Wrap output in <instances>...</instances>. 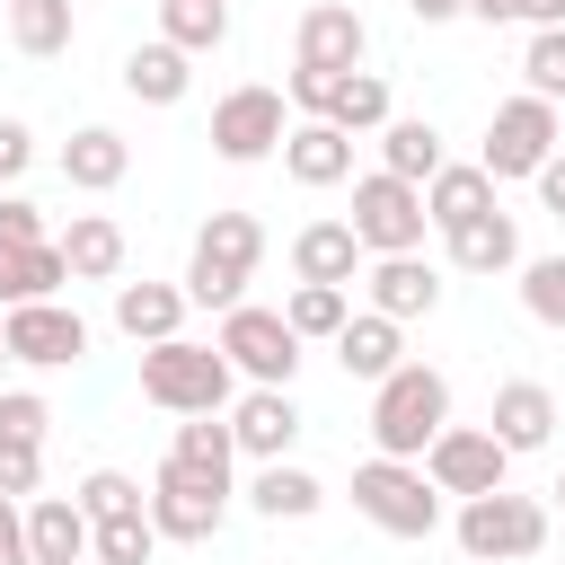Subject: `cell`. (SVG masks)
Returning a JSON list of instances; mask_svg holds the SVG:
<instances>
[{
	"label": "cell",
	"mask_w": 565,
	"mask_h": 565,
	"mask_svg": "<svg viewBox=\"0 0 565 565\" xmlns=\"http://www.w3.org/2000/svg\"><path fill=\"white\" fill-rule=\"evenodd\" d=\"M141 397L168 406V415H221L238 397V371H230L221 344L168 335V344H141Z\"/></svg>",
	"instance_id": "cell-1"
},
{
	"label": "cell",
	"mask_w": 565,
	"mask_h": 565,
	"mask_svg": "<svg viewBox=\"0 0 565 565\" xmlns=\"http://www.w3.org/2000/svg\"><path fill=\"white\" fill-rule=\"evenodd\" d=\"M450 424V380L433 362H397L388 380H371V450L388 459H424V441Z\"/></svg>",
	"instance_id": "cell-2"
},
{
	"label": "cell",
	"mask_w": 565,
	"mask_h": 565,
	"mask_svg": "<svg viewBox=\"0 0 565 565\" xmlns=\"http://www.w3.org/2000/svg\"><path fill=\"white\" fill-rule=\"evenodd\" d=\"M256 265H265V221H256V212H212V221L194 230V256H185V300H194V309L247 300Z\"/></svg>",
	"instance_id": "cell-3"
},
{
	"label": "cell",
	"mask_w": 565,
	"mask_h": 565,
	"mask_svg": "<svg viewBox=\"0 0 565 565\" xmlns=\"http://www.w3.org/2000/svg\"><path fill=\"white\" fill-rule=\"evenodd\" d=\"M353 512H362L371 530H388V539H433V530H441V486H433L415 459L371 450V459L353 468Z\"/></svg>",
	"instance_id": "cell-4"
},
{
	"label": "cell",
	"mask_w": 565,
	"mask_h": 565,
	"mask_svg": "<svg viewBox=\"0 0 565 565\" xmlns=\"http://www.w3.org/2000/svg\"><path fill=\"white\" fill-rule=\"evenodd\" d=\"M459 556H477V565H530L539 547H547V503L539 494H512V486H494V494H459Z\"/></svg>",
	"instance_id": "cell-5"
},
{
	"label": "cell",
	"mask_w": 565,
	"mask_h": 565,
	"mask_svg": "<svg viewBox=\"0 0 565 565\" xmlns=\"http://www.w3.org/2000/svg\"><path fill=\"white\" fill-rule=\"evenodd\" d=\"M344 230L362 238V256H415L424 247V185H406V177H388V168H371V177H353V212H344Z\"/></svg>",
	"instance_id": "cell-6"
},
{
	"label": "cell",
	"mask_w": 565,
	"mask_h": 565,
	"mask_svg": "<svg viewBox=\"0 0 565 565\" xmlns=\"http://www.w3.org/2000/svg\"><path fill=\"white\" fill-rule=\"evenodd\" d=\"M212 344L230 353V371H238L247 388H291V371H300V335H291V318H282V309H256V300H230Z\"/></svg>",
	"instance_id": "cell-7"
},
{
	"label": "cell",
	"mask_w": 565,
	"mask_h": 565,
	"mask_svg": "<svg viewBox=\"0 0 565 565\" xmlns=\"http://www.w3.org/2000/svg\"><path fill=\"white\" fill-rule=\"evenodd\" d=\"M565 141V115L547 106V97H503L494 115H486V150H477V168L494 177V185H512V177H539V159Z\"/></svg>",
	"instance_id": "cell-8"
},
{
	"label": "cell",
	"mask_w": 565,
	"mask_h": 565,
	"mask_svg": "<svg viewBox=\"0 0 565 565\" xmlns=\"http://www.w3.org/2000/svg\"><path fill=\"white\" fill-rule=\"evenodd\" d=\"M282 132H291V106H282V88H265V79H238V88H221V97H212V150H221L230 168H256V159H274V150H282Z\"/></svg>",
	"instance_id": "cell-9"
},
{
	"label": "cell",
	"mask_w": 565,
	"mask_h": 565,
	"mask_svg": "<svg viewBox=\"0 0 565 565\" xmlns=\"http://www.w3.org/2000/svg\"><path fill=\"white\" fill-rule=\"evenodd\" d=\"M221 521H230V486L159 459V477H150V530L177 539V547H203V539H221Z\"/></svg>",
	"instance_id": "cell-10"
},
{
	"label": "cell",
	"mask_w": 565,
	"mask_h": 565,
	"mask_svg": "<svg viewBox=\"0 0 565 565\" xmlns=\"http://www.w3.org/2000/svg\"><path fill=\"white\" fill-rule=\"evenodd\" d=\"M0 335H9V362H26V371L88 362V318L71 300H18V309H0Z\"/></svg>",
	"instance_id": "cell-11"
},
{
	"label": "cell",
	"mask_w": 565,
	"mask_h": 565,
	"mask_svg": "<svg viewBox=\"0 0 565 565\" xmlns=\"http://www.w3.org/2000/svg\"><path fill=\"white\" fill-rule=\"evenodd\" d=\"M415 468H424L441 494H494V486H512V450H503L486 424H441Z\"/></svg>",
	"instance_id": "cell-12"
},
{
	"label": "cell",
	"mask_w": 565,
	"mask_h": 565,
	"mask_svg": "<svg viewBox=\"0 0 565 565\" xmlns=\"http://www.w3.org/2000/svg\"><path fill=\"white\" fill-rule=\"evenodd\" d=\"M362 53H371V26H362L353 0H318V9H300L291 62H309V71H362Z\"/></svg>",
	"instance_id": "cell-13"
},
{
	"label": "cell",
	"mask_w": 565,
	"mask_h": 565,
	"mask_svg": "<svg viewBox=\"0 0 565 565\" xmlns=\"http://www.w3.org/2000/svg\"><path fill=\"white\" fill-rule=\"evenodd\" d=\"M362 291H371L380 318L406 327V318H433V309H441V265H433L424 247H415V256H371V265H362Z\"/></svg>",
	"instance_id": "cell-14"
},
{
	"label": "cell",
	"mask_w": 565,
	"mask_h": 565,
	"mask_svg": "<svg viewBox=\"0 0 565 565\" xmlns=\"http://www.w3.org/2000/svg\"><path fill=\"white\" fill-rule=\"evenodd\" d=\"M221 415H230L238 459H291V441H300V406H291V388H238Z\"/></svg>",
	"instance_id": "cell-15"
},
{
	"label": "cell",
	"mask_w": 565,
	"mask_h": 565,
	"mask_svg": "<svg viewBox=\"0 0 565 565\" xmlns=\"http://www.w3.org/2000/svg\"><path fill=\"white\" fill-rule=\"evenodd\" d=\"M282 177L309 185V194L344 185V177H353V132H335L327 115H291V132H282Z\"/></svg>",
	"instance_id": "cell-16"
},
{
	"label": "cell",
	"mask_w": 565,
	"mask_h": 565,
	"mask_svg": "<svg viewBox=\"0 0 565 565\" xmlns=\"http://www.w3.org/2000/svg\"><path fill=\"white\" fill-rule=\"evenodd\" d=\"M486 433H494L512 459H521V450H547V441H556V397H547V380H503Z\"/></svg>",
	"instance_id": "cell-17"
},
{
	"label": "cell",
	"mask_w": 565,
	"mask_h": 565,
	"mask_svg": "<svg viewBox=\"0 0 565 565\" xmlns=\"http://www.w3.org/2000/svg\"><path fill=\"white\" fill-rule=\"evenodd\" d=\"M71 282H124V221L115 212H71V230H53Z\"/></svg>",
	"instance_id": "cell-18"
},
{
	"label": "cell",
	"mask_w": 565,
	"mask_h": 565,
	"mask_svg": "<svg viewBox=\"0 0 565 565\" xmlns=\"http://www.w3.org/2000/svg\"><path fill=\"white\" fill-rule=\"evenodd\" d=\"M362 238L344 230V221H309V230H291V282H362Z\"/></svg>",
	"instance_id": "cell-19"
},
{
	"label": "cell",
	"mask_w": 565,
	"mask_h": 565,
	"mask_svg": "<svg viewBox=\"0 0 565 565\" xmlns=\"http://www.w3.org/2000/svg\"><path fill=\"white\" fill-rule=\"evenodd\" d=\"M62 177H71L79 194H115V185L132 177V141H124L115 124H79V132L62 141Z\"/></svg>",
	"instance_id": "cell-20"
},
{
	"label": "cell",
	"mask_w": 565,
	"mask_h": 565,
	"mask_svg": "<svg viewBox=\"0 0 565 565\" xmlns=\"http://www.w3.org/2000/svg\"><path fill=\"white\" fill-rule=\"evenodd\" d=\"M441 247H450V265H459V274H512V265H521V221L494 203V212H477V221L441 230Z\"/></svg>",
	"instance_id": "cell-21"
},
{
	"label": "cell",
	"mask_w": 565,
	"mask_h": 565,
	"mask_svg": "<svg viewBox=\"0 0 565 565\" xmlns=\"http://www.w3.org/2000/svg\"><path fill=\"white\" fill-rule=\"evenodd\" d=\"M185 282H115V327L132 335V344H168V335H185Z\"/></svg>",
	"instance_id": "cell-22"
},
{
	"label": "cell",
	"mask_w": 565,
	"mask_h": 565,
	"mask_svg": "<svg viewBox=\"0 0 565 565\" xmlns=\"http://www.w3.org/2000/svg\"><path fill=\"white\" fill-rule=\"evenodd\" d=\"M335 362H344V380H388V371L406 362V327L380 318V309H353V318L335 327Z\"/></svg>",
	"instance_id": "cell-23"
},
{
	"label": "cell",
	"mask_w": 565,
	"mask_h": 565,
	"mask_svg": "<svg viewBox=\"0 0 565 565\" xmlns=\"http://www.w3.org/2000/svg\"><path fill=\"white\" fill-rule=\"evenodd\" d=\"M88 556V512L71 494H26V565H79Z\"/></svg>",
	"instance_id": "cell-24"
},
{
	"label": "cell",
	"mask_w": 565,
	"mask_h": 565,
	"mask_svg": "<svg viewBox=\"0 0 565 565\" xmlns=\"http://www.w3.org/2000/svg\"><path fill=\"white\" fill-rule=\"evenodd\" d=\"M185 88H194V53H177L168 35H150V44L124 53V97H141V106H185Z\"/></svg>",
	"instance_id": "cell-25"
},
{
	"label": "cell",
	"mask_w": 565,
	"mask_h": 565,
	"mask_svg": "<svg viewBox=\"0 0 565 565\" xmlns=\"http://www.w3.org/2000/svg\"><path fill=\"white\" fill-rule=\"evenodd\" d=\"M477 212H494V177H486L477 159H441V168L424 177V221H433V230H459V221H477Z\"/></svg>",
	"instance_id": "cell-26"
},
{
	"label": "cell",
	"mask_w": 565,
	"mask_h": 565,
	"mask_svg": "<svg viewBox=\"0 0 565 565\" xmlns=\"http://www.w3.org/2000/svg\"><path fill=\"white\" fill-rule=\"evenodd\" d=\"M247 503H256L265 521H309V512L327 503V486H318L300 459H256V477H247Z\"/></svg>",
	"instance_id": "cell-27"
},
{
	"label": "cell",
	"mask_w": 565,
	"mask_h": 565,
	"mask_svg": "<svg viewBox=\"0 0 565 565\" xmlns=\"http://www.w3.org/2000/svg\"><path fill=\"white\" fill-rule=\"evenodd\" d=\"M62 282H71V265H62L53 238H35V247H0V309H18V300H62Z\"/></svg>",
	"instance_id": "cell-28"
},
{
	"label": "cell",
	"mask_w": 565,
	"mask_h": 565,
	"mask_svg": "<svg viewBox=\"0 0 565 565\" xmlns=\"http://www.w3.org/2000/svg\"><path fill=\"white\" fill-rule=\"evenodd\" d=\"M71 35H79V9H71V0H9V44H18L26 62L71 53Z\"/></svg>",
	"instance_id": "cell-29"
},
{
	"label": "cell",
	"mask_w": 565,
	"mask_h": 565,
	"mask_svg": "<svg viewBox=\"0 0 565 565\" xmlns=\"http://www.w3.org/2000/svg\"><path fill=\"white\" fill-rule=\"evenodd\" d=\"M168 459H177V468H194V477H221V486H230V468H238L230 415H177V441H168Z\"/></svg>",
	"instance_id": "cell-30"
},
{
	"label": "cell",
	"mask_w": 565,
	"mask_h": 565,
	"mask_svg": "<svg viewBox=\"0 0 565 565\" xmlns=\"http://www.w3.org/2000/svg\"><path fill=\"white\" fill-rule=\"evenodd\" d=\"M380 168L406 177V185H424V177L441 168V132H433L424 115H388V124H380Z\"/></svg>",
	"instance_id": "cell-31"
},
{
	"label": "cell",
	"mask_w": 565,
	"mask_h": 565,
	"mask_svg": "<svg viewBox=\"0 0 565 565\" xmlns=\"http://www.w3.org/2000/svg\"><path fill=\"white\" fill-rule=\"evenodd\" d=\"M282 318H291V335H300V344H335V327L353 318V291H344V282H291Z\"/></svg>",
	"instance_id": "cell-32"
},
{
	"label": "cell",
	"mask_w": 565,
	"mask_h": 565,
	"mask_svg": "<svg viewBox=\"0 0 565 565\" xmlns=\"http://www.w3.org/2000/svg\"><path fill=\"white\" fill-rule=\"evenodd\" d=\"M159 35L177 53H221L230 44V0H159Z\"/></svg>",
	"instance_id": "cell-33"
},
{
	"label": "cell",
	"mask_w": 565,
	"mask_h": 565,
	"mask_svg": "<svg viewBox=\"0 0 565 565\" xmlns=\"http://www.w3.org/2000/svg\"><path fill=\"white\" fill-rule=\"evenodd\" d=\"M327 124H335V132H353V141H362V132H380V124H388V79H380V71H344V79H335Z\"/></svg>",
	"instance_id": "cell-34"
},
{
	"label": "cell",
	"mask_w": 565,
	"mask_h": 565,
	"mask_svg": "<svg viewBox=\"0 0 565 565\" xmlns=\"http://www.w3.org/2000/svg\"><path fill=\"white\" fill-rule=\"evenodd\" d=\"M71 503H79L88 521H124V512H150V486L124 477V468H88V477L71 486Z\"/></svg>",
	"instance_id": "cell-35"
},
{
	"label": "cell",
	"mask_w": 565,
	"mask_h": 565,
	"mask_svg": "<svg viewBox=\"0 0 565 565\" xmlns=\"http://www.w3.org/2000/svg\"><path fill=\"white\" fill-rule=\"evenodd\" d=\"M150 556H159V530H150V512L88 521V565H150Z\"/></svg>",
	"instance_id": "cell-36"
},
{
	"label": "cell",
	"mask_w": 565,
	"mask_h": 565,
	"mask_svg": "<svg viewBox=\"0 0 565 565\" xmlns=\"http://www.w3.org/2000/svg\"><path fill=\"white\" fill-rule=\"evenodd\" d=\"M512 274H521V309L565 335V247H556V256H521Z\"/></svg>",
	"instance_id": "cell-37"
},
{
	"label": "cell",
	"mask_w": 565,
	"mask_h": 565,
	"mask_svg": "<svg viewBox=\"0 0 565 565\" xmlns=\"http://www.w3.org/2000/svg\"><path fill=\"white\" fill-rule=\"evenodd\" d=\"M521 88L547 97V106H565V26H530V44H521Z\"/></svg>",
	"instance_id": "cell-38"
},
{
	"label": "cell",
	"mask_w": 565,
	"mask_h": 565,
	"mask_svg": "<svg viewBox=\"0 0 565 565\" xmlns=\"http://www.w3.org/2000/svg\"><path fill=\"white\" fill-rule=\"evenodd\" d=\"M44 433H53V406L35 388H0V441H35L44 450Z\"/></svg>",
	"instance_id": "cell-39"
},
{
	"label": "cell",
	"mask_w": 565,
	"mask_h": 565,
	"mask_svg": "<svg viewBox=\"0 0 565 565\" xmlns=\"http://www.w3.org/2000/svg\"><path fill=\"white\" fill-rule=\"evenodd\" d=\"M335 79H344V71H309V62H291V79H282V106H300V115H327V106H335Z\"/></svg>",
	"instance_id": "cell-40"
},
{
	"label": "cell",
	"mask_w": 565,
	"mask_h": 565,
	"mask_svg": "<svg viewBox=\"0 0 565 565\" xmlns=\"http://www.w3.org/2000/svg\"><path fill=\"white\" fill-rule=\"evenodd\" d=\"M35 486H44V450H35V441H0V494L26 503Z\"/></svg>",
	"instance_id": "cell-41"
},
{
	"label": "cell",
	"mask_w": 565,
	"mask_h": 565,
	"mask_svg": "<svg viewBox=\"0 0 565 565\" xmlns=\"http://www.w3.org/2000/svg\"><path fill=\"white\" fill-rule=\"evenodd\" d=\"M35 238H53L44 212H35L26 194H0V247H35Z\"/></svg>",
	"instance_id": "cell-42"
},
{
	"label": "cell",
	"mask_w": 565,
	"mask_h": 565,
	"mask_svg": "<svg viewBox=\"0 0 565 565\" xmlns=\"http://www.w3.org/2000/svg\"><path fill=\"white\" fill-rule=\"evenodd\" d=\"M26 159H35V132L18 115H0V177H26Z\"/></svg>",
	"instance_id": "cell-43"
},
{
	"label": "cell",
	"mask_w": 565,
	"mask_h": 565,
	"mask_svg": "<svg viewBox=\"0 0 565 565\" xmlns=\"http://www.w3.org/2000/svg\"><path fill=\"white\" fill-rule=\"evenodd\" d=\"M530 185H539V212H556V221H565V141L539 159V177H530Z\"/></svg>",
	"instance_id": "cell-44"
},
{
	"label": "cell",
	"mask_w": 565,
	"mask_h": 565,
	"mask_svg": "<svg viewBox=\"0 0 565 565\" xmlns=\"http://www.w3.org/2000/svg\"><path fill=\"white\" fill-rule=\"evenodd\" d=\"M0 565H26V503L0 494Z\"/></svg>",
	"instance_id": "cell-45"
},
{
	"label": "cell",
	"mask_w": 565,
	"mask_h": 565,
	"mask_svg": "<svg viewBox=\"0 0 565 565\" xmlns=\"http://www.w3.org/2000/svg\"><path fill=\"white\" fill-rule=\"evenodd\" d=\"M503 26H565V0H503Z\"/></svg>",
	"instance_id": "cell-46"
},
{
	"label": "cell",
	"mask_w": 565,
	"mask_h": 565,
	"mask_svg": "<svg viewBox=\"0 0 565 565\" xmlns=\"http://www.w3.org/2000/svg\"><path fill=\"white\" fill-rule=\"evenodd\" d=\"M424 26H450V18H468V0H406Z\"/></svg>",
	"instance_id": "cell-47"
},
{
	"label": "cell",
	"mask_w": 565,
	"mask_h": 565,
	"mask_svg": "<svg viewBox=\"0 0 565 565\" xmlns=\"http://www.w3.org/2000/svg\"><path fill=\"white\" fill-rule=\"evenodd\" d=\"M556 512H565V477H556Z\"/></svg>",
	"instance_id": "cell-48"
},
{
	"label": "cell",
	"mask_w": 565,
	"mask_h": 565,
	"mask_svg": "<svg viewBox=\"0 0 565 565\" xmlns=\"http://www.w3.org/2000/svg\"><path fill=\"white\" fill-rule=\"evenodd\" d=\"M0 371H9V335H0Z\"/></svg>",
	"instance_id": "cell-49"
},
{
	"label": "cell",
	"mask_w": 565,
	"mask_h": 565,
	"mask_svg": "<svg viewBox=\"0 0 565 565\" xmlns=\"http://www.w3.org/2000/svg\"><path fill=\"white\" fill-rule=\"evenodd\" d=\"M0 185H9V177H0Z\"/></svg>",
	"instance_id": "cell-50"
},
{
	"label": "cell",
	"mask_w": 565,
	"mask_h": 565,
	"mask_svg": "<svg viewBox=\"0 0 565 565\" xmlns=\"http://www.w3.org/2000/svg\"><path fill=\"white\" fill-rule=\"evenodd\" d=\"M79 565H88V556H79Z\"/></svg>",
	"instance_id": "cell-51"
}]
</instances>
